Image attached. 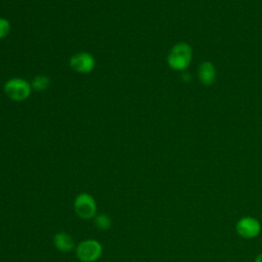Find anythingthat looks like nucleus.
I'll list each match as a JSON object with an SVG mask.
<instances>
[{"instance_id":"nucleus-7","label":"nucleus","mask_w":262,"mask_h":262,"mask_svg":"<svg viewBox=\"0 0 262 262\" xmlns=\"http://www.w3.org/2000/svg\"><path fill=\"white\" fill-rule=\"evenodd\" d=\"M216 68L210 60L202 61L198 68V78L204 86H210L216 79Z\"/></svg>"},{"instance_id":"nucleus-2","label":"nucleus","mask_w":262,"mask_h":262,"mask_svg":"<svg viewBox=\"0 0 262 262\" xmlns=\"http://www.w3.org/2000/svg\"><path fill=\"white\" fill-rule=\"evenodd\" d=\"M3 91L9 99L14 101H24L30 97L32 86L31 83L25 79L11 78L5 82Z\"/></svg>"},{"instance_id":"nucleus-12","label":"nucleus","mask_w":262,"mask_h":262,"mask_svg":"<svg viewBox=\"0 0 262 262\" xmlns=\"http://www.w3.org/2000/svg\"><path fill=\"white\" fill-rule=\"evenodd\" d=\"M255 262H262V253H261V254H259V255L256 257Z\"/></svg>"},{"instance_id":"nucleus-4","label":"nucleus","mask_w":262,"mask_h":262,"mask_svg":"<svg viewBox=\"0 0 262 262\" xmlns=\"http://www.w3.org/2000/svg\"><path fill=\"white\" fill-rule=\"evenodd\" d=\"M74 209L76 214L82 219H91L96 215V202L94 198L87 193H79L74 201Z\"/></svg>"},{"instance_id":"nucleus-3","label":"nucleus","mask_w":262,"mask_h":262,"mask_svg":"<svg viewBox=\"0 0 262 262\" xmlns=\"http://www.w3.org/2000/svg\"><path fill=\"white\" fill-rule=\"evenodd\" d=\"M101 244L92 238L81 242L76 248V256L82 262H95L101 257Z\"/></svg>"},{"instance_id":"nucleus-10","label":"nucleus","mask_w":262,"mask_h":262,"mask_svg":"<svg viewBox=\"0 0 262 262\" xmlns=\"http://www.w3.org/2000/svg\"><path fill=\"white\" fill-rule=\"evenodd\" d=\"M94 224L97 228L101 229V230H106L111 227L112 225V220L111 218L106 215V214H97L94 217Z\"/></svg>"},{"instance_id":"nucleus-11","label":"nucleus","mask_w":262,"mask_h":262,"mask_svg":"<svg viewBox=\"0 0 262 262\" xmlns=\"http://www.w3.org/2000/svg\"><path fill=\"white\" fill-rule=\"evenodd\" d=\"M11 30V25L7 18L0 17V40L6 38Z\"/></svg>"},{"instance_id":"nucleus-8","label":"nucleus","mask_w":262,"mask_h":262,"mask_svg":"<svg viewBox=\"0 0 262 262\" xmlns=\"http://www.w3.org/2000/svg\"><path fill=\"white\" fill-rule=\"evenodd\" d=\"M53 245L54 247L63 253H68L71 252L72 250L75 249V242L72 238V236L64 232V231H60L57 232L54 236H53Z\"/></svg>"},{"instance_id":"nucleus-6","label":"nucleus","mask_w":262,"mask_h":262,"mask_svg":"<svg viewBox=\"0 0 262 262\" xmlns=\"http://www.w3.org/2000/svg\"><path fill=\"white\" fill-rule=\"evenodd\" d=\"M236 232L244 238H254L261 231L260 222L254 217H243L241 218L235 226Z\"/></svg>"},{"instance_id":"nucleus-9","label":"nucleus","mask_w":262,"mask_h":262,"mask_svg":"<svg viewBox=\"0 0 262 262\" xmlns=\"http://www.w3.org/2000/svg\"><path fill=\"white\" fill-rule=\"evenodd\" d=\"M31 86L36 91H44L50 86V78L45 75H38L33 78Z\"/></svg>"},{"instance_id":"nucleus-5","label":"nucleus","mask_w":262,"mask_h":262,"mask_svg":"<svg viewBox=\"0 0 262 262\" xmlns=\"http://www.w3.org/2000/svg\"><path fill=\"white\" fill-rule=\"evenodd\" d=\"M70 67L79 74L91 73L95 67V59L89 52H78L73 54L69 60Z\"/></svg>"},{"instance_id":"nucleus-1","label":"nucleus","mask_w":262,"mask_h":262,"mask_svg":"<svg viewBox=\"0 0 262 262\" xmlns=\"http://www.w3.org/2000/svg\"><path fill=\"white\" fill-rule=\"evenodd\" d=\"M192 60V48L187 42L174 44L167 56V63L174 71L186 70Z\"/></svg>"}]
</instances>
